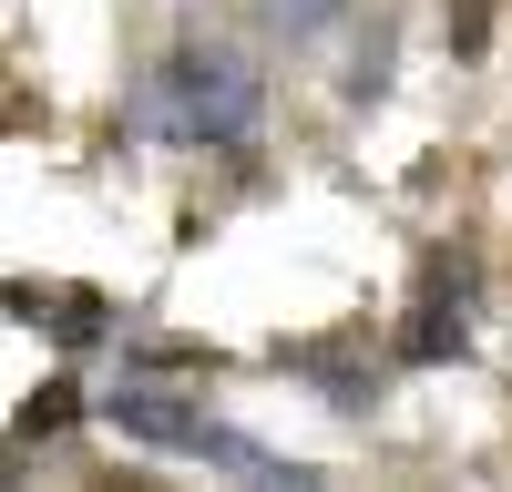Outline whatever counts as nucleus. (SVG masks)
Returning a JSON list of instances; mask_svg holds the SVG:
<instances>
[{"label":"nucleus","mask_w":512,"mask_h":492,"mask_svg":"<svg viewBox=\"0 0 512 492\" xmlns=\"http://www.w3.org/2000/svg\"><path fill=\"white\" fill-rule=\"evenodd\" d=\"M256 11H267L277 31H328L338 11H349V0H256Z\"/></svg>","instance_id":"nucleus-4"},{"label":"nucleus","mask_w":512,"mask_h":492,"mask_svg":"<svg viewBox=\"0 0 512 492\" xmlns=\"http://www.w3.org/2000/svg\"><path fill=\"white\" fill-rule=\"evenodd\" d=\"M154 123L175 144L246 154L256 134H267V82H256V62L226 52V41H185V52L154 72Z\"/></svg>","instance_id":"nucleus-2"},{"label":"nucleus","mask_w":512,"mask_h":492,"mask_svg":"<svg viewBox=\"0 0 512 492\" xmlns=\"http://www.w3.org/2000/svg\"><path fill=\"white\" fill-rule=\"evenodd\" d=\"M472 349V267H451V298L431 287V298H420V328L400 339V359H461Z\"/></svg>","instance_id":"nucleus-3"},{"label":"nucleus","mask_w":512,"mask_h":492,"mask_svg":"<svg viewBox=\"0 0 512 492\" xmlns=\"http://www.w3.org/2000/svg\"><path fill=\"white\" fill-rule=\"evenodd\" d=\"M103 421L123 431V441H144V451H185V462H226V472H246V482H318L308 462H287V451H267V441H246V431H226L216 410H205L195 390H175V380H123L103 390Z\"/></svg>","instance_id":"nucleus-1"}]
</instances>
